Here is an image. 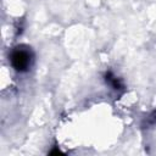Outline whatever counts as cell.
<instances>
[{
	"label": "cell",
	"instance_id": "2",
	"mask_svg": "<svg viewBox=\"0 0 156 156\" xmlns=\"http://www.w3.org/2000/svg\"><path fill=\"white\" fill-rule=\"evenodd\" d=\"M106 82H107L108 84H111L115 89H121V88H122V83L119 82V79L116 78L115 76H112L110 72L106 73Z\"/></svg>",
	"mask_w": 156,
	"mask_h": 156
},
{
	"label": "cell",
	"instance_id": "1",
	"mask_svg": "<svg viewBox=\"0 0 156 156\" xmlns=\"http://www.w3.org/2000/svg\"><path fill=\"white\" fill-rule=\"evenodd\" d=\"M11 62L17 71H26L30 65L29 51L24 49H16L11 55Z\"/></svg>",
	"mask_w": 156,
	"mask_h": 156
}]
</instances>
